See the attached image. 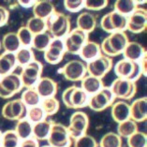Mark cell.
<instances>
[{
  "mask_svg": "<svg viewBox=\"0 0 147 147\" xmlns=\"http://www.w3.org/2000/svg\"><path fill=\"white\" fill-rule=\"evenodd\" d=\"M45 21L46 31L53 38L62 39L71 31L70 18L65 13L55 11Z\"/></svg>",
  "mask_w": 147,
  "mask_h": 147,
  "instance_id": "obj_1",
  "label": "cell"
},
{
  "mask_svg": "<svg viewBox=\"0 0 147 147\" xmlns=\"http://www.w3.org/2000/svg\"><path fill=\"white\" fill-rule=\"evenodd\" d=\"M128 41V37L125 32H113L104 38L100 44L101 53L111 58L122 55Z\"/></svg>",
  "mask_w": 147,
  "mask_h": 147,
  "instance_id": "obj_2",
  "label": "cell"
},
{
  "mask_svg": "<svg viewBox=\"0 0 147 147\" xmlns=\"http://www.w3.org/2000/svg\"><path fill=\"white\" fill-rule=\"evenodd\" d=\"M114 73L117 78L125 79L130 82L138 81L142 75L140 63L132 62L127 59H122L115 64Z\"/></svg>",
  "mask_w": 147,
  "mask_h": 147,
  "instance_id": "obj_3",
  "label": "cell"
},
{
  "mask_svg": "<svg viewBox=\"0 0 147 147\" xmlns=\"http://www.w3.org/2000/svg\"><path fill=\"white\" fill-rule=\"evenodd\" d=\"M127 17L118 13L115 10L105 14L100 20V26L109 34L113 32H125L127 29Z\"/></svg>",
  "mask_w": 147,
  "mask_h": 147,
  "instance_id": "obj_4",
  "label": "cell"
},
{
  "mask_svg": "<svg viewBox=\"0 0 147 147\" xmlns=\"http://www.w3.org/2000/svg\"><path fill=\"white\" fill-rule=\"evenodd\" d=\"M42 70H43V66L37 60L32 61L28 65L24 66L20 74L23 86L26 88L35 87L38 80L41 78Z\"/></svg>",
  "mask_w": 147,
  "mask_h": 147,
  "instance_id": "obj_5",
  "label": "cell"
},
{
  "mask_svg": "<svg viewBox=\"0 0 147 147\" xmlns=\"http://www.w3.org/2000/svg\"><path fill=\"white\" fill-rule=\"evenodd\" d=\"M20 75L11 72L0 78V98H10L23 88Z\"/></svg>",
  "mask_w": 147,
  "mask_h": 147,
  "instance_id": "obj_6",
  "label": "cell"
},
{
  "mask_svg": "<svg viewBox=\"0 0 147 147\" xmlns=\"http://www.w3.org/2000/svg\"><path fill=\"white\" fill-rule=\"evenodd\" d=\"M70 135L67 127L60 123H53L51 131L47 139L51 147H70L72 144Z\"/></svg>",
  "mask_w": 147,
  "mask_h": 147,
  "instance_id": "obj_7",
  "label": "cell"
},
{
  "mask_svg": "<svg viewBox=\"0 0 147 147\" xmlns=\"http://www.w3.org/2000/svg\"><path fill=\"white\" fill-rule=\"evenodd\" d=\"M89 127L88 115L84 112L78 111L71 114L69 119V125L67 127V131L71 139H78L86 134Z\"/></svg>",
  "mask_w": 147,
  "mask_h": 147,
  "instance_id": "obj_8",
  "label": "cell"
},
{
  "mask_svg": "<svg viewBox=\"0 0 147 147\" xmlns=\"http://www.w3.org/2000/svg\"><path fill=\"white\" fill-rule=\"evenodd\" d=\"M110 89L114 98H116L121 100H125V101L131 99L137 92V86L134 82H130L121 78L115 79L112 82Z\"/></svg>",
  "mask_w": 147,
  "mask_h": 147,
  "instance_id": "obj_9",
  "label": "cell"
},
{
  "mask_svg": "<svg viewBox=\"0 0 147 147\" xmlns=\"http://www.w3.org/2000/svg\"><path fill=\"white\" fill-rule=\"evenodd\" d=\"M60 73H62L63 76L67 81H82L87 74L86 63L78 59L70 60L60 69Z\"/></svg>",
  "mask_w": 147,
  "mask_h": 147,
  "instance_id": "obj_10",
  "label": "cell"
},
{
  "mask_svg": "<svg viewBox=\"0 0 147 147\" xmlns=\"http://www.w3.org/2000/svg\"><path fill=\"white\" fill-rule=\"evenodd\" d=\"M113 58L101 55L98 58L86 64V69L88 75L98 79L104 78L113 69Z\"/></svg>",
  "mask_w": 147,
  "mask_h": 147,
  "instance_id": "obj_11",
  "label": "cell"
},
{
  "mask_svg": "<svg viewBox=\"0 0 147 147\" xmlns=\"http://www.w3.org/2000/svg\"><path fill=\"white\" fill-rule=\"evenodd\" d=\"M113 102L114 96L111 89L108 87H103L100 91L89 98L87 106L95 112H102L112 106Z\"/></svg>",
  "mask_w": 147,
  "mask_h": 147,
  "instance_id": "obj_12",
  "label": "cell"
},
{
  "mask_svg": "<svg viewBox=\"0 0 147 147\" xmlns=\"http://www.w3.org/2000/svg\"><path fill=\"white\" fill-rule=\"evenodd\" d=\"M28 108L21 98L8 101L2 108V115L10 121H20L26 119Z\"/></svg>",
  "mask_w": 147,
  "mask_h": 147,
  "instance_id": "obj_13",
  "label": "cell"
},
{
  "mask_svg": "<svg viewBox=\"0 0 147 147\" xmlns=\"http://www.w3.org/2000/svg\"><path fill=\"white\" fill-rule=\"evenodd\" d=\"M87 40L88 34L84 33L78 28L71 30L63 39L66 52L71 53V55H79L82 46Z\"/></svg>",
  "mask_w": 147,
  "mask_h": 147,
  "instance_id": "obj_14",
  "label": "cell"
},
{
  "mask_svg": "<svg viewBox=\"0 0 147 147\" xmlns=\"http://www.w3.org/2000/svg\"><path fill=\"white\" fill-rule=\"evenodd\" d=\"M66 49L63 39L53 38L48 48L44 51V59L50 65H57L63 60Z\"/></svg>",
  "mask_w": 147,
  "mask_h": 147,
  "instance_id": "obj_15",
  "label": "cell"
},
{
  "mask_svg": "<svg viewBox=\"0 0 147 147\" xmlns=\"http://www.w3.org/2000/svg\"><path fill=\"white\" fill-rule=\"evenodd\" d=\"M147 27V11L145 9L137 8L127 18V29L133 34L143 32Z\"/></svg>",
  "mask_w": 147,
  "mask_h": 147,
  "instance_id": "obj_16",
  "label": "cell"
},
{
  "mask_svg": "<svg viewBox=\"0 0 147 147\" xmlns=\"http://www.w3.org/2000/svg\"><path fill=\"white\" fill-rule=\"evenodd\" d=\"M35 89L41 99L53 98L58 91V84L55 80H53L51 78L41 77L36 84Z\"/></svg>",
  "mask_w": 147,
  "mask_h": 147,
  "instance_id": "obj_17",
  "label": "cell"
},
{
  "mask_svg": "<svg viewBox=\"0 0 147 147\" xmlns=\"http://www.w3.org/2000/svg\"><path fill=\"white\" fill-rule=\"evenodd\" d=\"M130 119L136 123L144 122L147 119V98H137L130 105Z\"/></svg>",
  "mask_w": 147,
  "mask_h": 147,
  "instance_id": "obj_18",
  "label": "cell"
},
{
  "mask_svg": "<svg viewBox=\"0 0 147 147\" xmlns=\"http://www.w3.org/2000/svg\"><path fill=\"white\" fill-rule=\"evenodd\" d=\"M112 117L117 124L130 119V104L125 100H118L112 105Z\"/></svg>",
  "mask_w": 147,
  "mask_h": 147,
  "instance_id": "obj_19",
  "label": "cell"
},
{
  "mask_svg": "<svg viewBox=\"0 0 147 147\" xmlns=\"http://www.w3.org/2000/svg\"><path fill=\"white\" fill-rule=\"evenodd\" d=\"M78 29L89 34L94 31L96 26V16L91 11H84L79 14L76 20Z\"/></svg>",
  "mask_w": 147,
  "mask_h": 147,
  "instance_id": "obj_20",
  "label": "cell"
},
{
  "mask_svg": "<svg viewBox=\"0 0 147 147\" xmlns=\"http://www.w3.org/2000/svg\"><path fill=\"white\" fill-rule=\"evenodd\" d=\"M123 55L125 56V59L139 63L142 57L146 55V51L144 47L139 42L128 41L123 52Z\"/></svg>",
  "mask_w": 147,
  "mask_h": 147,
  "instance_id": "obj_21",
  "label": "cell"
},
{
  "mask_svg": "<svg viewBox=\"0 0 147 147\" xmlns=\"http://www.w3.org/2000/svg\"><path fill=\"white\" fill-rule=\"evenodd\" d=\"M101 55L102 53L101 50H100V44L92 40H87L85 42V44L82 46L80 53H79V55L81 56V58L84 63L91 62Z\"/></svg>",
  "mask_w": 147,
  "mask_h": 147,
  "instance_id": "obj_22",
  "label": "cell"
},
{
  "mask_svg": "<svg viewBox=\"0 0 147 147\" xmlns=\"http://www.w3.org/2000/svg\"><path fill=\"white\" fill-rule=\"evenodd\" d=\"M55 11V5L53 4V2L48 1V0L35 1V4L33 6L34 17H38L42 20H47Z\"/></svg>",
  "mask_w": 147,
  "mask_h": 147,
  "instance_id": "obj_23",
  "label": "cell"
},
{
  "mask_svg": "<svg viewBox=\"0 0 147 147\" xmlns=\"http://www.w3.org/2000/svg\"><path fill=\"white\" fill-rule=\"evenodd\" d=\"M104 87V84L101 79L96 78L90 76V75H86L82 80L81 81V88L84 90L86 94L94 95L98 93Z\"/></svg>",
  "mask_w": 147,
  "mask_h": 147,
  "instance_id": "obj_24",
  "label": "cell"
},
{
  "mask_svg": "<svg viewBox=\"0 0 147 147\" xmlns=\"http://www.w3.org/2000/svg\"><path fill=\"white\" fill-rule=\"evenodd\" d=\"M53 122L51 120H46L38 122L37 124L33 125L32 128V138L37 141H46L49 137L50 131H51L52 125Z\"/></svg>",
  "mask_w": 147,
  "mask_h": 147,
  "instance_id": "obj_25",
  "label": "cell"
},
{
  "mask_svg": "<svg viewBox=\"0 0 147 147\" xmlns=\"http://www.w3.org/2000/svg\"><path fill=\"white\" fill-rule=\"evenodd\" d=\"M89 96L81 87L73 85L70 96V108L69 109H82L88 105Z\"/></svg>",
  "mask_w": 147,
  "mask_h": 147,
  "instance_id": "obj_26",
  "label": "cell"
},
{
  "mask_svg": "<svg viewBox=\"0 0 147 147\" xmlns=\"http://www.w3.org/2000/svg\"><path fill=\"white\" fill-rule=\"evenodd\" d=\"M17 65L15 55L11 53H4L0 55V76H5L12 72Z\"/></svg>",
  "mask_w": 147,
  "mask_h": 147,
  "instance_id": "obj_27",
  "label": "cell"
},
{
  "mask_svg": "<svg viewBox=\"0 0 147 147\" xmlns=\"http://www.w3.org/2000/svg\"><path fill=\"white\" fill-rule=\"evenodd\" d=\"M1 46L6 53H15L20 48H22L20 40L15 32H9V33L5 34L1 40Z\"/></svg>",
  "mask_w": 147,
  "mask_h": 147,
  "instance_id": "obj_28",
  "label": "cell"
},
{
  "mask_svg": "<svg viewBox=\"0 0 147 147\" xmlns=\"http://www.w3.org/2000/svg\"><path fill=\"white\" fill-rule=\"evenodd\" d=\"M52 39L53 38L51 37V35L49 34L48 31H44L40 34L34 35L31 47L36 49L37 51L44 52L45 50L48 48L50 43H51Z\"/></svg>",
  "mask_w": 147,
  "mask_h": 147,
  "instance_id": "obj_29",
  "label": "cell"
},
{
  "mask_svg": "<svg viewBox=\"0 0 147 147\" xmlns=\"http://www.w3.org/2000/svg\"><path fill=\"white\" fill-rule=\"evenodd\" d=\"M138 124L131 119H127L118 124L117 125V134L122 139H127L132 134L138 131Z\"/></svg>",
  "mask_w": 147,
  "mask_h": 147,
  "instance_id": "obj_30",
  "label": "cell"
},
{
  "mask_svg": "<svg viewBox=\"0 0 147 147\" xmlns=\"http://www.w3.org/2000/svg\"><path fill=\"white\" fill-rule=\"evenodd\" d=\"M32 128H33V124H31L26 118V119L17 122L14 131H15L18 138L21 141H24V140L29 139L32 137Z\"/></svg>",
  "mask_w": 147,
  "mask_h": 147,
  "instance_id": "obj_31",
  "label": "cell"
},
{
  "mask_svg": "<svg viewBox=\"0 0 147 147\" xmlns=\"http://www.w3.org/2000/svg\"><path fill=\"white\" fill-rule=\"evenodd\" d=\"M21 100L26 104V106L29 107H35L38 106L41 102V98L36 91L35 87L33 88H26V90L23 92L22 96H21Z\"/></svg>",
  "mask_w": 147,
  "mask_h": 147,
  "instance_id": "obj_32",
  "label": "cell"
},
{
  "mask_svg": "<svg viewBox=\"0 0 147 147\" xmlns=\"http://www.w3.org/2000/svg\"><path fill=\"white\" fill-rule=\"evenodd\" d=\"M16 58V63L21 67H24L35 60V55L31 48H20L14 53Z\"/></svg>",
  "mask_w": 147,
  "mask_h": 147,
  "instance_id": "obj_33",
  "label": "cell"
},
{
  "mask_svg": "<svg viewBox=\"0 0 147 147\" xmlns=\"http://www.w3.org/2000/svg\"><path fill=\"white\" fill-rule=\"evenodd\" d=\"M137 2L133 0H117L114 3V10L122 15L127 16L138 8Z\"/></svg>",
  "mask_w": 147,
  "mask_h": 147,
  "instance_id": "obj_34",
  "label": "cell"
},
{
  "mask_svg": "<svg viewBox=\"0 0 147 147\" xmlns=\"http://www.w3.org/2000/svg\"><path fill=\"white\" fill-rule=\"evenodd\" d=\"M40 107L43 110L46 116H53L58 112L60 109V102L58 99L53 98H48L41 99Z\"/></svg>",
  "mask_w": 147,
  "mask_h": 147,
  "instance_id": "obj_35",
  "label": "cell"
},
{
  "mask_svg": "<svg viewBox=\"0 0 147 147\" xmlns=\"http://www.w3.org/2000/svg\"><path fill=\"white\" fill-rule=\"evenodd\" d=\"M100 147H121L122 138L115 132H108L100 139Z\"/></svg>",
  "mask_w": 147,
  "mask_h": 147,
  "instance_id": "obj_36",
  "label": "cell"
},
{
  "mask_svg": "<svg viewBox=\"0 0 147 147\" xmlns=\"http://www.w3.org/2000/svg\"><path fill=\"white\" fill-rule=\"evenodd\" d=\"M26 27L33 35L40 34L46 31V21L33 16L28 19Z\"/></svg>",
  "mask_w": 147,
  "mask_h": 147,
  "instance_id": "obj_37",
  "label": "cell"
},
{
  "mask_svg": "<svg viewBox=\"0 0 147 147\" xmlns=\"http://www.w3.org/2000/svg\"><path fill=\"white\" fill-rule=\"evenodd\" d=\"M21 140L18 138L14 130H7L2 133L0 147H19Z\"/></svg>",
  "mask_w": 147,
  "mask_h": 147,
  "instance_id": "obj_38",
  "label": "cell"
},
{
  "mask_svg": "<svg viewBox=\"0 0 147 147\" xmlns=\"http://www.w3.org/2000/svg\"><path fill=\"white\" fill-rule=\"evenodd\" d=\"M128 147H147V135L144 132L137 131L127 138Z\"/></svg>",
  "mask_w": 147,
  "mask_h": 147,
  "instance_id": "obj_39",
  "label": "cell"
},
{
  "mask_svg": "<svg viewBox=\"0 0 147 147\" xmlns=\"http://www.w3.org/2000/svg\"><path fill=\"white\" fill-rule=\"evenodd\" d=\"M26 117H27V120L29 121L31 124H37L38 122L43 121L45 119L46 115L42 108L38 105V106L28 108Z\"/></svg>",
  "mask_w": 147,
  "mask_h": 147,
  "instance_id": "obj_40",
  "label": "cell"
},
{
  "mask_svg": "<svg viewBox=\"0 0 147 147\" xmlns=\"http://www.w3.org/2000/svg\"><path fill=\"white\" fill-rule=\"evenodd\" d=\"M16 34L18 36V38H19V40H20L21 46H23L24 48L31 47L34 35L32 34L26 26H21Z\"/></svg>",
  "mask_w": 147,
  "mask_h": 147,
  "instance_id": "obj_41",
  "label": "cell"
},
{
  "mask_svg": "<svg viewBox=\"0 0 147 147\" xmlns=\"http://www.w3.org/2000/svg\"><path fill=\"white\" fill-rule=\"evenodd\" d=\"M109 4L108 0H86L84 1V8L88 11H98L103 9Z\"/></svg>",
  "mask_w": 147,
  "mask_h": 147,
  "instance_id": "obj_42",
  "label": "cell"
},
{
  "mask_svg": "<svg viewBox=\"0 0 147 147\" xmlns=\"http://www.w3.org/2000/svg\"><path fill=\"white\" fill-rule=\"evenodd\" d=\"M74 147H98V143L94 137L85 134L80 138L75 139Z\"/></svg>",
  "mask_w": 147,
  "mask_h": 147,
  "instance_id": "obj_43",
  "label": "cell"
},
{
  "mask_svg": "<svg viewBox=\"0 0 147 147\" xmlns=\"http://www.w3.org/2000/svg\"><path fill=\"white\" fill-rule=\"evenodd\" d=\"M64 7L69 12H78L84 9V1L82 0H65Z\"/></svg>",
  "mask_w": 147,
  "mask_h": 147,
  "instance_id": "obj_44",
  "label": "cell"
},
{
  "mask_svg": "<svg viewBox=\"0 0 147 147\" xmlns=\"http://www.w3.org/2000/svg\"><path fill=\"white\" fill-rule=\"evenodd\" d=\"M9 18V11L5 7L0 6V27L7 24Z\"/></svg>",
  "mask_w": 147,
  "mask_h": 147,
  "instance_id": "obj_45",
  "label": "cell"
},
{
  "mask_svg": "<svg viewBox=\"0 0 147 147\" xmlns=\"http://www.w3.org/2000/svg\"><path fill=\"white\" fill-rule=\"evenodd\" d=\"M73 86H69L67 89H65V91L63 92L62 94V99L64 104L66 105L67 108H70V96H71V92H72Z\"/></svg>",
  "mask_w": 147,
  "mask_h": 147,
  "instance_id": "obj_46",
  "label": "cell"
},
{
  "mask_svg": "<svg viewBox=\"0 0 147 147\" xmlns=\"http://www.w3.org/2000/svg\"><path fill=\"white\" fill-rule=\"evenodd\" d=\"M19 147H39V145H38V142L37 140H35L34 138L31 137L29 139L21 141Z\"/></svg>",
  "mask_w": 147,
  "mask_h": 147,
  "instance_id": "obj_47",
  "label": "cell"
},
{
  "mask_svg": "<svg viewBox=\"0 0 147 147\" xmlns=\"http://www.w3.org/2000/svg\"><path fill=\"white\" fill-rule=\"evenodd\" d=\"M139 63H140V66H141L142 74L146 77V75H147V65H146V63H147V56H146V55L142 57V60L140 61Z\"/></svg>",
  "mask_w": 147,
  "mask_h": 147,
  "instance_id": "obj_48",
  "label": "cell"
},
{
  "mask_svg": "<svg viewBox=\"0 0 147 147\" xmlns=\"http://www.w3.org/2000/svg\"><path fill=\"white\" fill-rule=\"evenodd\" d=\"M18 4L21 7H23V8L28 9L34 6L35 1H32V0H20V1H18Z\"/></svg>",
  "mask_w": 147,
  "mask_h": 147,
  "instance_id": "obj_49",
  "label": "cell"
},
{
  "mask_svg": "<svg viewBox=\"0 0 147 147\" xmlns=\"http://www.w3.org/2000/svg\"><path fill=\"white\" fill-rule=\"evenodd\" d=\"M1 139H2V132L0 130V145H1Z\"/></svg>",
  "mask_w": 147,
  "mask_h": 147,
  "instance_id": "obj_50",
  "label": "cell"
},
{
  "mask_svg": "<svg viewBox=\"0 0 147 147\" xmlns=\"http://www.w3.org/2000/svg\"><path fill=\"white\" fill-rule=\"evenodd\" d=\"M42 147H51L50 145H45V146H42Z\"/></svg>",
  "mask_w": 147,
  "mask_h": 147,
  "instance_id": "obj_51",
  "label": "cell"
},
{
  "mask_svg": "<svg viewBox=\"0 0 147 147\" xmlns=\"http://www.w3.org/2000/svg\"><path fill=\"white\" fill-rule=\"evenodd\" d=\"M0 48H1V41H0Z\"/></svg>",
  "mask_w": 147,
  "mask_h": 147,
  "instance_id": "obj_52",
  "label": "cell"
},
{
  "mask_svg": "<svg viewBox=\"0 0 147 147\" xmlns=\"http://www.w3.org/2000/svg\"><path fill=\"white\" fill-rule=\"evenodd\" d=\"M121 147H125V146H121Z\"/></svg>",
  "mask_w": 147,
  "mask_h": 147,
  "instance_id": "obj_53",
  "label": "cell"
}]
</instances>
